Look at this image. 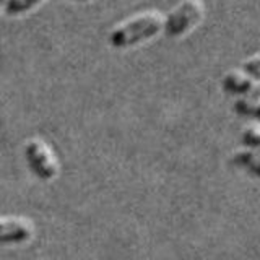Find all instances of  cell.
<instances>
[{
	"label": "cell",
	"mask_w": 260,
	"mask_h": 260,
	"mask_svg": "<svg viewBox=\"0 0 260 260\" xmlns=\"http://www.w3.org/2000/svg\"><path fill=\"white\" fill-rule=\"evenodd\" d=\"M75 2H91V0H75Z\"/></svg>",
	"instance_id": "cell-11"
},
{
	"label": "cell",
	"mask_w": 260,
	"mask_h": 260,
	"mask_svg": "<svg viewBox=\"0 0 260 260\" xmlns=\"http://www.w3.org/2000/svg\"><path fill=\"white\" fill-rule=\"evenodd\" d=\"M166 15L158 10H146L130 16L114 26L109 35V44L116 49H128L148 43L159 32H165Z\"/></svg>",
	"instance_id": "cell-1"
},
{
	"label": "cell",
	"mask_w": 260,
	"mask_h": 260,
	"mask_svg": "<svg viewBox=\"0 0 260 260\" xmlns=\"http://www.w3.org/2000/svg\"><path fill=\"white\" fill-rule=\"evenodd\" d=\"M24 158L29 171L39 181L49 182L60 173V165L54 150L41 138H31L24 145Z\"/></svg>",
	"instance_id": "cell-3"
},
{
	"label": "cell",
	"mask_w": 260,
	"mask_h": 260,
	"mask_svg": "<svg viewBox=\"0 0 260 260\" xmlns=\"http://www.w3.org/2000/svg\"><path fill=\"white\" fill-rule=\"evenodd\" d=\"M8 2V0H0V5H5Z\"/></svg>",
	"instance_id": "cell-10"
},
{
	"label": "cell",
	"mask_w": 260,
	"mask_h": 260,
	"mask_svg": "<svg viewBox=\"0 0 260 260\" xmlns=\"http://www.w3.org/2000/svg\"><path fill=\"white\" fill-rule=\"evenodd\" d=\"M43 0H8L5 4V13L15 16V15H20L35 8L36 5H39Z\"/></svg>",
	"instance_id": "cell-7"
},
{
	"label": "cell",
	"mask_w": 260,
	"mask_h": 260,
	"mask_svg": "<svg viewBox=\"0 0 260 260\" xmlns=\"http://www.w3.org/2000/svg\"><path fill=\"white\" fill-rule=\"evenodd\" d=\"M35 223L26 216H0V246H20L35 238Z\"/></svg>",
	"instance_id": "cell-4"
},
{
	"label": "cell",
	"mask_w": 260,
	"mask_h": 260,
	"mask_svg": "<svg viewBox=\"0 0 260 260\" xmlns=\"http://www.w3.org/2000/svg\"><path fill=\"white\" fill-rule=\"evenodd\" d=\"M241 69L246 73H249L252 78L260 80V54H257L254 57H249V59L244 60Z\"/></svg>",
	"instance_id": "cell-9"
},
{
	"label": "cell",
	"mask_w": 260,
	"mask_h": 260,
	"mask_svg": "<svg viewBox=\"0 0 260 260\" xmlns=\"http://www.w3.org/2000/svg\"><path fill=\"white\" fill-rule=\"evenodd\" d=\"M205 18V2L203 0H181L173 10L166 13L165 35L168 38H182L193 31Z\"/></svg>",
	"instance_id": "cell-2"
},
{
	"label": "cell",
	"mask_w": 260,
	"mask_h": 260,
	"mask_svg": "<svg viewBox=\"0 0 260 260\" xmlns=\"http://www.w3.org/2000/svg\"><path fill=\"white\" fill-rule=\"evenodd\" d=\"M254 80L249 73H246L242 69L238 72H230L226 73L221 80V86L224 91L231 93V94H247L252 91V88H254Z\"/></svg>",
	"instance_id": "cell-5"
},
{
	"label": "cell",
	"mask_w": 260,
	"mask_h": 260,
	"mask_svg": "<svg viewBox=\"0 0 260 260\" xmlns=\"http://www.w3.org/2000/svg\"><path fill=\"white\" fill-rule=\"evenodd\" d=\"M242 143L249 148H260V125H249L242 132Z\"/></svg>",
	"instance_id": "cell-8"
},
{
	"label": "cell",
	"mask_w": 260,
	"mask_h": 260,
	"mask_svg": "<svg viewBox=\"0 0 260 260\" xmlns=\"http://www.w3.org/2000/svg\"><path fill=\"white\" fill-rule=\"evenodd\" d=\"M233 159L236 165L246 168L252 174L260 177V153H257L254 150H244V151L236 153Z\"/></svg>",
	"instance_id": "cell-6"
}]
</instances>
